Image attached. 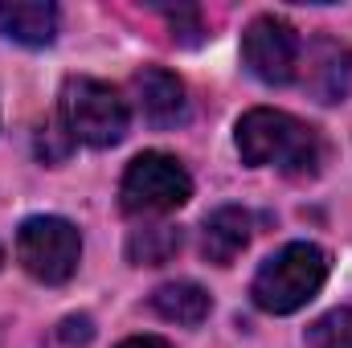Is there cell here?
<instances>
[{
    "label": "cell",
    "instance_id": "cell-1",
    "mask_svg": "<svg viewBox=\"0 0 352 348\" xmlns=\"http://www.w3.org/2000/svg\"><path fill=\"white\" fill-rule=\"evenodd\" d=\"M234 144L250 168H278L287 176H316L324 164V140L316 127L287 111L254 107L238 119Z\"/></svg>",
    "mask_w": 352,
    "mask_h": 348
},
{
    "label": "cell",
    "instance_id": "cell-2",
    "mask_svg": "<svg viewBox=\"0 0 352 348\" xmlns=\"http://www.w3.org/2000/svg\"><path fill=\"white\" fill-rule=\"evenodd\" d=\"M324 279H328V254L311 242H291L274 259L263 262V270L254 274L250 295L270 316H291L307 299H316Z\"/></svg>",
    "mask_w": 352,
    "mask_h": 348
},
{
    "label": "cell",
    "instance_id": "cell-3",
    "mask_svg": "<svg viewBox=\"0 0 352 348\" xmlns=\"http://www.w3.org/2000/svg\"><path fill=\"white\" fill-rule=\"evenodd\" d=\"M62 127L74 144L111 148L127 135V102L98 78H70L62 90Z\"/></svg>",
    "mask_w": 352,
    "mask_h": 348
},
{
    "label": "cell",
    "instance_id": "cell-4",
    "mask_svg": "<svg viewBox=\"0 0 352 348\" xmlns=\"http://www.w3.org/2000/svg\"><path fill=\"white\" fill-rule=\"evenodd\" d=\"M192 197V180L184 164L168 152H144L127 164L119 184V205L131 217H152V213H173Z\"/></svg>",
    "mask_w": 352,
    "mask_h": 348
},
{
    "label": "cell",
    "instance_id": "cell-5",
    "mask_svg": "<svg viewBox=\"0 0 352 348\" xmlns=\"http://www.w3.org/2000/svg\"><path fill=\"white\" fill-rule=\"evenodd\" d=\"M82 238L66 217H29L16 234V259L41 283H66L78 270Z\"/></svg>",
    "mask_w": 352,
    "mask_h": 348
},
{
    "label": "cell",
    "instance_id": "cell-6",
    "mask_svg": "<svg viewBox=\"0 0 352 348\" xmlns=\"http://www.w3.org/2000/svg\"><path fill=\"white\" fill-rule=\"evenodd\" d=\"M242 58H246V70L258 83L287 87L299 74L303 45H299V33L283 17H258V21H250V29L242 37Z\"/></svg>",
    "mask_w": 352,
    "mask_h": 348
},
{
    "label": "cell",
    "instance_id": "cell-7",
    "mask_svg": "<svg viewBox=\"0 0 352 348\" xmlns=\"http://www.w3.org/2000/svg\"><path fill=\"white\" fill-rule=\"evenodd\" d=\"M303 66V87L311 90L320 102H340L349 94L352 83V54L336 41H320L307 58H299Z\"/></svg>",
    "mask_w": 352,
    "mask_h": 348
},
{
    "label": "cell",
    "instance_id": "cell-8",
    "mask_svg": "<svg viewBox=\"0 0 352 348\" xmlns=\"http://www.w3.org/2000/svg\"><path fill=\"white\" fill-rule=\"evenodd\" d=\"M135 94H140V115L152 127H176L188 115L184 83L176 74H168V70H160V66H152V70H144L135 78Z\"/></svg>",
    "mask_w": 352,
    "mask_h": 348
},
{
    "label": "cell",
    "instance_id": "cell-9",
    "mask_svg": "<svg viewBox=\"0 0 352 348\" xmlns=\"http://www.w3.org/2000/svg\"><path fill=\"white\" fill-rule=\"evenodd\" d=\"M0 33L16 45H50L58 37V8L50 0H0Z\"/></svg>",
    "mask_w": 352,
    "mask_h": 348
},
{
    "label": "cell",
    "instance_id": "cell-10",
    "mask_svg": "<svg viewBox=\"0 0 352 348\" xmlns=\"http://www.w3.org/2000/svg\"><path fill=\"white\" fill-rule=\"evenodd\" d=\"M250 230H254V217L238 205H221L205 217V234H201V250L205 259L217 262V266H230L246 246H250Z\"/></svg>",
    "mask_w": 352,
    "mask_h": 348
},
{
    "label": "cell",
    "instance_id": "cell-11",
    "mask_svg": "<svg viewBox=\"0 0 352 348\" xmlns=\"http://www.w3.org/2000/svg\"><path fill=\"white\" fill-rule=\"evenodd\" d=\"M152 312L164 316L168 324L192 328V324H201L209 316V291L197 287V283H164L152 295Z\"/></svg>",
    "mask_w": 352,
    "mask_h": 348
},
{
    "label": "cell",
    "instance_id": "cell-12",
    "mask_svg": "<svg viewBox=\"0 0 352 348\" xmlns=\"http://www.w3.org/2000/svg\"><path fill=\"white\" fill-rule=\"evenodd\" d=\"M180 250V230L176 226H140L127 238V259L135 266H160V262L176 259Z\"/></svg>",
    "mask_w": 352,
    "mask_h": 348
},
{
    "label": "cell",
    "instance_id": "cell-13",
    "mask_svg": "<svg viewBox=\"0 0 352 348\" xmlns=\"http://www.w3.org/2000/svg\"><path fill=\"white\" fill-rule=\"evenodd\" d=\"M307 348H352V307H336L307 328Z\"/></svg>",
    "mask_w": 352,
    "mask_h": 348
},
{
    "label": "cell",
    "instance_id": "cell-14",
    "mask_svg": "<svg viewBox=\"0 0 352 348\" xmlns=\"http://www.w3.org/2000/svg\"><path fill=\"white\" fill-rule=\"evenodd\" d=\"M164 17H168L173 37L180 41V45H197V41L205 37V25H201V12H197V8L180 4V8H164Z\"/></svg>",
    "mask_w": 352,
    "mask_h": 348
},
{
    "label": "cell",
    "instance_id": "cell-15",
    "mask_svg": "<svg viewBox=\"0 0 352 348\" xmlns=\"http://www.w3.org/2000/svg\"><path fill=\"white\" fill-rule=\"evenodd\" d=\"M58 131L62 127H41L37 131V156L50 164V160H66V152H70V144H58Z\"/></svg>",
    "mask_w": 352,
    "mask_h": 348
},
{
    "label": "cell",
    "instance_id": "cell-16",
    "mask_svg": "<svg viewBox=\"0 0 352 348\" xmlns=\"http://www.w3.org/2000/svg\"><path fill=\"white\" fill-rule=\"evenodd\" d=\"M66 345H90L94 340V324H90V316H70V320H62V332H58Z\"/></svg>",
    "mask_w": 352,
    "mask_h": 348
},
{
    "label": "cell",
    "instance_id": "cell-17",
    "mask_svg": "<svg viewBox=\"0 0 352 348\" xmlns=\"http://www.w3.org/2000/svg\"><path fill=\"white\" fill-rule=\"evenodd\" d=\"M119 348H168L160 336H131V340H123Z\"/></svg>",
    "mask_w": 352,
    "mask_h": 348
},
{
    "label": "cell",
    "instance_id": "cell-18",
    "mask_svg": "<svg viewBox=\"0 0 352 348\" xmlns=\"http://www.w3.org/2000/svg\"><path fill=\"white\" fill-rule=\"evenodd\" d=\"M0 266H4V250H0Z\"/></svg>",
    "mask_w": 352,
    "mask_h": 348
}]
</instances>
